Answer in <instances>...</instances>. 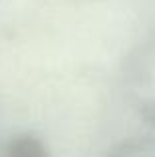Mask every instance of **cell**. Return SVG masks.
<instances>
[{
  "label": "cell",
  "instance_id": "cell-1",
  "mask_svg": "<svg viewBox=\"0 0 155 157\" xmlns=\"http://www.w3.org/2000/svg\"><path fill=\"white\" fill-rule=\"evenodd\" d=\"M125 88L137 113L155 125V34L131 54L125 68Z\"/></svg>",
  "mask_w": 155,
  "mask_h": 157
},
{
  "label": "cell",
  "instance_id": "cell-2",
  "mask_svg": "<svg viewBox=\"0 0 155 157\" xmlns=\"http://www.w3.org/2000/svg\"><path fill=\"white\" fill-rule=\"evenodd\" d=\"M4 157H48V147L36 135L22 133L8 141Z\"/></svg>",
  "mask_w": 155,
  "mask_h": 157
}]
</instances>
